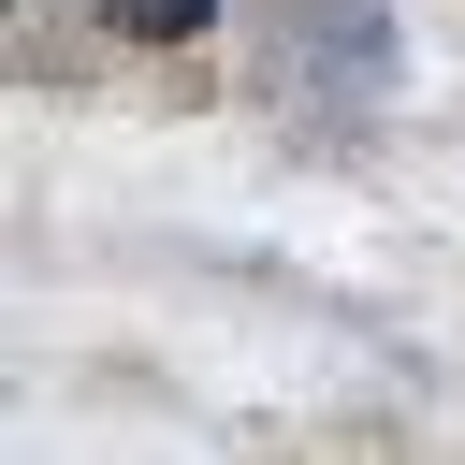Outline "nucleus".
<instances>
[{
	"label": "nucleus",
	"instance_id": "1",
	"mask_svg": "<svg viewBox=\"0 0 465 465\" xmlns=\"http://www.w3.org/2000/svg\"><path fill=\"white\" fill-rule=\"evenodd\" d=\"M102 29L116 44H189V29H218V0H102Z\"/></svg>",
	"mask_w": 465,
	"mask_h": 465
}]
</instances>
